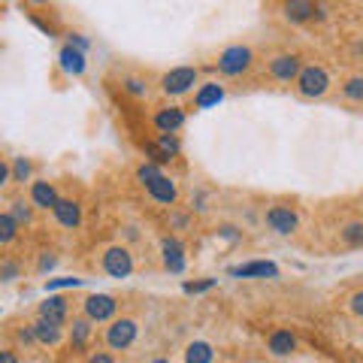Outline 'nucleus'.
Here are the masks:
<instances>
[{
  "mask_svg": "<svg viewBox=\"0 0 363 363\" xmlns=\"http://www.w3.org/2000/svg\"><path fill=\"white\" fill-rule=\"evenodd\" d=\"M330 85H333V79H330V73H327V67H321V64H303L297 82H294V88H297V94L303 100H321V97H327Z\"/></svg>",
  "mask_w": 363,
  "mask_h": 363,
  "instance_id": "f257e3e1",
  "label": "nucleus"
},
{
  "mask_svg": "<svg viewBox=\"0 0 363 363\" xmlns=\"http://www.w3.org/2000/svg\"><path fill=\"white\" fill-rule=\"evenodd\" d=\"M252 67H255V52H252V45H242V43L227 45L218 55V61H215V70L224 79H240L252 70Z\"/></svg>",
  "mask_w": 363,
  "mask_h": 363,
  "instance_id": "f03ea898",
  "label": "nucleus"
},
{
  "mask_svg": "<svg viewBox=\"0 0 363 363\" xmlns=\"http://www.w3.org/2000/svg\"><path fill=\"white\" fill-rule=\"evenodd\" d=\"M194 88H200V70L197 67H173L161 76V91L167 97H185Z\"/></svg>",
  "mask_w": 363,
  "mask_h": 363,
  "instance_id": "7ed1b4c3",
  "label": "nucleus"
},
{
  "mask_svg": "<svg viewBox=\"0 0 363 363\" xmlns=\"http://www.w3.org/2000/svg\"><path fill=\"white\" fill-rule=\"evenodd\" d=\"M136 336H140V324L133 321V318H116V321H109L106 333H104V342L109 351H128Z\"/></svg>",
  "mask_w": 363,
  "mask_h": 363,
  "instance_id": "20e7f679",
  "label": "nucleus"
},
{
  "mask_svg": "<svg viewBox=\"0 0 363 363\" xmlns=\"http://www.w3.org/2000/svg\"><path fill=\"white\" fill-rule=\"evenodd\" d=\"M300 70H303V61H300V55H294V52L272 55L269 64H267V76L272 79V82H281V85L297 82Z\"/></svg>",
  "mask_w": 363,
  "mask_h": 363,
  "instance_id": "39448f33",
  "label": "nucleus"
},
{
  "mask_svg": "<svg viewBox=\"0 0 363 363\" xmlns=\"http://www.w3.org/2000/svg\"><path fill=\"white\" fill-rule=\"evenodd\" d=\"M118 312V300L112 294H88L82 300V315L91 324H104V321H116Z\"/></svg>",
  "mask_w": 363,
  "mask_h": 363,
  "instance_id": "423d86ee",
  "label": "nucleus"
},
{
  "mask_svg": "<svg viewBox=\"0 0 363 363\" xmlns=\"http://www.w3.org/2000/svg\"><path fill=\"white\" fill-rule=\"evenodd\" d=\"M100 267H104V272L109 279H128L133 272V255L130 248L124 245H112L104 252V257H100Z\"/></svg>",
  "mask_w": 363,
  "mask_h": 363,
  "instance_id": "0eeeda50",
  "label": "nucleus"
},
{
  "mask_svg": "<svg viewBox=\"0 0 363 363\" xmlns=\"http://www.w3.org/2000/svg\"><path fill=\"white\" fill-rule=\"evenodd\" d=\"M264 221L269 230H276L279 236H291V233H297V227H300V215L291 206H269Z\"/></svg>",
  "mask_w": 363,
  "mask_h": 363,
  "instance_id": "6e6552de",
  "label": "nucleus"
},
{
  "mask_svg": "<svg viewBox=\"0 0 363 363\" xmlns=\"http://www.w3.org/2000/svg\"><path fill=\"white\" fill-rule=\"evenodd\" d=\"M281 16L294 25H303V21H321L327 13H324V4H312V0H291V4L281 6Z\"/></svg>",
  "mask_w": 363,
  "mask_h": 363,
  "instance_id": "1a4fd4ad",
  "label": "nucleus"
},
{
  "mask_svg": "<svg viewBox=\"0 0 363 363\" xmlns=\"http://www.w3.org/2000/svg\"><path fill=\"white\" fill-rule=\"evenodd\" d=\"M297 348H300V339L294 330H288V327H276V330L267 336V351L272 357H291Z\"/></svg>",
  "mask_w": 363,
  "mask_h": 363,
  "instance_id": "9d476101",
  "label": "nucleus"
},
{
  "mask_svg": "<svg viewBox=\"0 0 363 363\" xmlns=\"http://www.w3.org/2000/svg\"><path fill=\"white\" fill-rule=\"evenodd\" d=\"M30 203H33V209L52 212L61 203V194H58V188H55V182H49V179L30 182Z\"/></svg>",
  "mask_w": 363,
  "mask_h": 363,
  "instance_id": "9b49d317",
  "label": "nucleus"
},
{
  "mask_svg": "<svg viewBox=\"0 0 363 363\" xmlns=\"http://www.w3.org/2000/svg\"><path fill=\"white\" fill-rule=\"evenodd\" d=\"M145 191H149V197L157 203V206H173V203L179 200V185L167 173L152 179L149 185H145Z\"/></svg>",
  "mask_w": 363,
  "mask_h": 363,
  "instance_id": "f8f14e48",
  "label": "nucleus"
},
{
  "mask_svg": "<svg viewBox=\"0 0 363 363\" xmlns=\"http://www.w3.org/2000/svg\"><path fill=\"white\" fill-rule=\"evenodd\" d=\"M185 109L182 106H161L152 116V124L157 128V133H176V130H182V124H185Z\"/></svg>",
  "mask_w": 363,
  "mask_h": 363,
  "instance_id": "ddd939ff",
  "label": "nucleus"
},
{
  "mask_svg": "<svg viewBox=\"0 0 363 363\" xmlns=\"http://www.w3.org/2000/svg\"><path fill=\"white\" fill-rule=\"evenodd\" d=\"M52 215L67 230H76V227L82 224V206H79V200H70V197H61V203L52 209Z\"/></svg>",
  "mask_w": 363,
  "mask_h": 363,
  "instance_id": "4468645a",
  "label": "nucleus"
},
{
  "mask_svg": "<svg viewBox=\"0 0 363 363\" xmlns=\"http://www.w3.org/2000/svg\"><path fill=\"white\" fill-rule=\"evenodd\" d=\"M30 330H33V339H37L40 345H61V339H64V327L61 324H52V321H45V318L37 315V321L30 324Z\"/></svg>",
  "mask_w": 363,
  "mask_h": 363,
  "instance_id": "2eb2a0df",
  "label": "nucleus"
},
{
  "mask_svg": "<svg viewBox=\"0 0 363 363\" xmlns=\"http://www.w3.org/2000/svg\"><path fill=\"white\" fill-rule=\"evenodd\" d=\"M161 255H164V267L169 272H182L185 269V245L176 236H164L161 240Z\"/></svg>",
  "mask_w": 363,
  "mask_h": 363,
  "instance_id": "dca6fc26",
  "label": "nucleus"
},
{
  "mask_svg": "<svg viewBox=\"0 0 363 363\" xmlns=\"http://www.w3.org/2000/svg\"><path fill=\"white\" fill-rule=\"evenodd\" d=\"M37 312H40V318H45V321L64 327L67 318H70V306H67V297H45Z\"/></svg>",
  "mask_w": 363,
  "mask_h": 363,
  "instance_id": "f3484780",
  "label": "nucleus"
},
{
  "mask_svg": "<svg viewBox=\"0 0 363 363\" xmlns=\"http://www.w3.org/2000/svg\"><path fill=\"white\" fill-rule=\"evenodd\" d=\"M91 333H94V324H91L85 315L73 318V321H70V333H67V339H70V348L73 351H85L88 342H91Z\"/></svg>",
  "mask_w": 363,
  "mask_h": 363,
  "instance_id": "a211bd4d",
  "label": "nucleus"
},
{
  "mask_svg": "<svg viewBox=\"0 0 363 363\" xmlns=\"http://www.w3.org/2000/svg\"><path fill=\"white\" fill-rule=\"evenodd\" d=\"M179 152H182V145H179V136L176 133H161V136H157V145L152 149L157 164L173 161V157H179Z\"/></svg>",
  "mask_w": 363,
  "mask_h": 363,
  "instance_id": "6ab92c4d",
  "label": "nucleus"
},
{
  "mask_svg": "<svg viewBox=\"0 0 363 363\" xmlns=\"http://www.w3.org/2000/svg\"><path fill=\"white\" fill-rule=\"evenodd\" d=\"M58 61H61V70L70 73V76H82L85 73V52L73 49V45H64L58 52Z\"/></svg>",
  "mask_w": 363,
  "mask_h": 363,
  "instance_id": "aec40b11",
  "label": "nucleus"
},
{
  "mask_svg": "<svg viewBox=\"0 0 363 363\" xmlns=\"http://www.w3.org/2000/svg\"><path fill=\"white\" fill-rule=\"evenodd\" d=\"M339 242L345 248H363V218H351L339 227Z\"/></svg>",
  "mask_w": 363,
  "mask_h": 363,
  "instance_id": "412c9836",
  "label": "nucleus"
},
{
  "mask_svg": "<svg viewBox=\"0 0 363 363\" xmlns=\"http://www.w3.org/2000/svg\"><path fill=\"white\" fill-rule=\"evenodd\" d=\"M339 94H342L348 104L354 106H363V73H351L342 79V85H339Z\"/></svg>",
  "mask_w": 363,
  "mask_h": 363,
  "instance_id": "4be33fe9",
  "label": "nucleus"
},
{
  "mask_svg": "<svg viewBox=\"0 0 363 363\" xmlns=\"http://www.w3.org/2000/svg\"><path fill=\"white\" fill-rule=\"evenodd\" d=\"M215 360V348L206 339H197V342H188L185 348V363H212Z\"/></svg>",
  "mask_w": 363,
  "mask_h": 363,
  "instance_id": "5701e85b",
  "label": "nucleus"
},
{
  "mask_svg": "<svg viewBox=\"0 0 363 363\" xmlns=\"http://www.w3.org/2000/svg\"><path fill=\"white\" fill-rule=\"evenodd\" d=\"M224 97V88L218 82H206V85H200L197 91V97H194V109H206L212 104H218V100Z\"/></svg>",
  "mask_w": 363,
  "mask_h": 363,
  "instance_id": "b1692460",
  "label": "nucleus"
},
{
  "mask_svg": "<svg viewBox=\"0 0 363 363\" xmlns=\"http://www.w3.org/2000/svg\"><path fill=\"white\" fill-rule=\"evenodd\" d=\"M233 276H242V279H252V276H279V269L267 264V260H257V264H242V267H233L230 269Z\"/></svg>",
  "mask_w": 363,
  "mask_h": 363,
  "instance_id": "393cba45",
  "label": "nucleus"
},
{
  "mask_svg": "<svg viewBox=\"0 0 363 363\" xmlns=\"http://www.w3.org/2000/svg\"><path fill=\"white\" fill-rule=\"evenodd\" d=\"M18 221L13 218L9 212H0V245H6V242H13L16 236H18Z\"/></svg>",
  "mask_w": 363,
  "mask_h": 363,
  "instance_id": "a878e982",
  "label": "nucleus"
},
{
  "mask_svg": "<svg viewBox=\"0 0 363 363\" xmlns=\"http://www.w3.org/2000/svg\"><path fill=\"white\" fill-rule=\"evenodd\" d=\"M9 215L18 221V224H30L33 221V203L30 200H13V209H9Z\"/></svg>",
  "mask_w": 363,
  "mask_h": 363,
  "instance_id": "bb28decb",
  "label": "nucleus"
},
{
  "mask_svg": "<svg viewBox=\"0 0 363 363\" xmlns=\"http://www.w3.org/2000/svg\"><path fill=\"white\" fill-rule=\"evenodd\" d=\"M33 176V164L28 157H16L13 161V182H30Z\"/></svg>",
  "mask_w": 363,
  "mask_h": 363,
  "instance_id": "cd10ccee",
  "label": "nucleus"
},
{
  "mask_svg": "<svg viewBox=\"0 0 363 363\" xmlns=\"http://www.w3.org/2000/svg\"><path fill=\"white\" fill-rule=\"evenodd\" d=\"M121 88L128 91V94H133V97H143L145 91H149V85H145L140 76H124V79H121Z\"/></svg>",
  "mask_w": 363,
  "mask_h": 363,
  "instance_id": "c85d7f7f",
  "label": "nucleus"
},
{
  "mask_svg": "<svg viewBox=\"0 0 363 363\" xmlns=\"http://www.w3.org/2000/svg\"><path fill=\"white\" fill-rule=\"evenodd\" d=\"M157 176H161V167H157V164H143L140 169H136V179H140L143 185H149V182L157 179Z\"/></svg>",
  "mask_w": 363,
  "mask_h": 363,
  "instance_id": "c756f323",
  "label": "nucleus"
},
{
  "mask_svg": "<svg viewBox=\"0 0 363 363\" xmlns=\"http://www.w3.org/2000/svg\"><path fill=\"white\" fill-rule=\"evenodd\" d=\"M348 312L354 318H363V291H354L348 297Z\"/></svg>",
  "mask_w": 363,
  "mask_h": 363,
  "instance_id": "7c9ffc66",
  "label": "nucleus"
},
{
  "mask_svg": "<svg viewBox=\"0 0 363 363\" xmlns=\"http://www.w3.org/2000/svg\"><path fill=\"white\" fill-rule=\"evenodd\" d=\"M55 264H58V257H55V252H43V257H40L37 269H40V272H45V269H52Z\"/></svg>",
  "mask_w": 363,
  "mask_h": 363,
  "instance_id": "2f4dec72",
  "label": "nucleus"
},
{
  "mask_svg": "<svg viewBox=\"0 0 363 363\" xmlns=\"http://www.w3.org/2000/svg\"><path fill=\"white\" fill-rule=\"evenodd\" d=\"M85 363H116V357H112L109 351H94V354H88Z\"/></svg>",
  "mask_w": 363,
  "mask_h": 363,
  "instance_id": "473e14b6",
  "label": "nucleus"
},
{
  "mask_svg": "<svg viewBox=\"0 0 363 363\" xmlns=\"http://www.w3.org/2000/svg\"><path fill=\"white\" fill-rule=\"evenodd\" d=\"M6 182H13V167H9L4 157H0V188H4Z\"/></svg>",
  "mask_w": 363,
  "mask_h": 363,
  "instance_id": "72a5a7b5",
  "label": "nucleus"
},
{
  "mask_svg": "<svg viewBox=\"0 0 363 363\" xmlns=\"http://www.w3.org/2000/svg\"><path fill=\"white\" fill-rule=\"evenodd\" d=\"M0 363H18V354L16 351H9V348H4L0 351Z\"/></svg>",
  "mask_w": 363,
  "mask_h": 363,
  "instance_id": "f704fd0d",
  "label": "nucleus"
},
{
  "mask_svg": "<svg viewBox=\"0 0 363 363\" xmlns=\"http://www.w3.org/2000/svg\"><path fill=\"white\" fill-rule=\"evenodd\" d=\"M16 272H18V267H16V264H6V267H0V276H4L6 281H9V279H13V276H16Z\"/></svg>",
  "mask_w": 363,
  "mask_h": 363,
  "instance_id": "c9c22d12",
  "label": "nucleus"
},
{
  "mask_svg": "<svg viewBox=\"0 0 363 363\" xmlns=\"http://www.w3.org/2000/svg\"><path fill=\"white\" fill-rule=\"evenodd\" d=\"M206 288H212V281H203V285H185V291H191V294H194V291H206Z\"/></svg>",
  "mask_w": 363,
  "mask_h": 363,
  "instance_id": "e433bc0d",
  "label": "nucleus"
},
{
  "mask_svg": "<svg viewBox=\"0 0 363 363\" xmlns=\"http://www.w3.org/2000/svg\"><path fill=\"white\" fill-rule=\"evenodd\" d=\"M149 363H169L167 357H155V360H149Z\"/></svg>",
  "mask_w": 363,
  "mask_h": 363,
  "instance_id": "4c0bfd02",
  "label": "nucleus"
},
{
  "mask_svg": "<svg viewBox=\"0 0 363 363\" xmlns=\"http://www.w3.org/2000/svg\"><path fill=\"white\" fill-rule=\"evenodd\" d=\"M348 363H351V360H348Z\"/></svg>",
  "mask_w": 363,
  "mask_h": 363,
  "instance_id": "58836bf2",
  "label": "nucleus"
}]
</instances>
